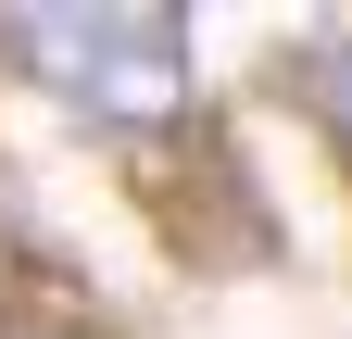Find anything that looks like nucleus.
<instances>
[{
  "instance_id": "nucleus-1",
  "label": "nucleus",
  "mask_w": 352,
  "mask_h": 339,
  "mask_svg": "<svg viewBox=\"0 0 352 339\" xmlns=\"http://www.w3.org/2000/svg\"><path fill=\"white\" fill-rule=\"evenodd\" d=\"M0 51H13L38 89H63L88 113H164L176 89H189V13H164V0H139V13H0Z\"/></svg>"
},
{
  "instance_id": "nucleus-2",
  "label": "nucleus",
  "mask_w": 352,
  "mask_h": 339,
  "mask_svg": "<svg viewBox=\"0 0 352 339\" xmlns=\"http://www.w3.org/2000/svg\"><path fill=\"white\" fill-rule=\"evenodd\" d=\"M302 101L352 139V38H315V51H302Z\"/></svg>"
}]
</instances>
